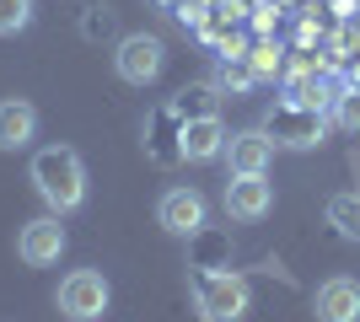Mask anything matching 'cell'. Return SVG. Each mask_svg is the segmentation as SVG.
Segmentation results:
<instances>
[{"label": "cell", "instance_id": "cell-1", "mask_svg": "<svg viewBox=\"0 0 360 322\" xmlns=\"http://www.w3.org/2000/svg\"><path fill=\"white\" fill-rule=\"evenodd\" d=\"M32 188L54 215H75L86 204V161L70 145H44L32 156Z\"/></svg>", "mask_w": 360, "mask_h": 322}, {"label": "cell", "instance_id": "cell-2", "mask_svg": "<svg viewBox=\"0 0 360 322\" xmlns=\"http://www.w3.org/2000/svg\"><path fill=\"white\" fill-rule=\"evenodd\" d=\"M264 135L274 140V145H285V151H312V145H323V135H328V113H317V107H301V102H274L269 119H264Z\"/></svg>", "mask_w": 360, "mask_h": 322}, {"label": "cell", "instance_id": "cell-3", "mask_svg": "<svg viewBox=\"0 0 360 322\" xmlns=\"http://www.w3.org/2000/svg\"><path fill=\"white\" fill-rule=\"evenodd\" d=\"M108 301H113V290H108V279L97 274V269H70V274L60 279V290H54V307L70 322L108 317Z\"/></svg>", "mask_w": 360, "mask_h": 322}, {"label": "cell", "instance_id": "cell-4", "mask_svg": "<svg viewBox=\"0 0 360 322\" xmlns=\"http://www.w3.org/2000/svg\"><path fill=\"white\" fill-rule=\"evenodd\" d=\"M162 65H167V43L156 32H129V38H119V48H113V70H119V81H129V86H150V81L162 76Z\"/></svg>", "mask_w": 360, "mask_h": 322}, {"label": "cell", "instance_id": "cell-5", "mask_svg": "<svg viewBox=\"0 0 360 322\" xmlns=\"http://www.w3.org/2000/svg\"><path fill=\"white\" fill-rule=\"evenodd\" d=\"M226 215L231 220H264L274 210V183L269 172H231L226 177V194H221Z\"/></svg>", "mask_w": 360, "mask_h": 322}, {"label": "cell", "instance_id": "cell-6", "mask_svg": "<svg viewBox=\"0 0 360 322\" xmlns=\"http://www.w3.org/2000/svg\"><path fill=\"white\" fill-rule=\"evenodd\" d=\"M16 258L27 263V269H49V263H60L65 258V226H60V215L49 210V215H38V220H27V226L16 231Z\"/></svg>", "mask_w": 360, "mask_h": 322}, {"label": "cell", "instance_id": "cell-7", "mask_svg": "<svg viewBox=\"0 0 360 322\" xmlns=\"http://www.w3.org/2000/svg\"><path fill=\"white\" fill-rule=\"evenodd\" d=\"M156 220H162V231H172V236H199L205 220H210V204H205L199 188H167L162 204H156Z\"/></svg>", "mask_w": 360, "mask_h": 322}, {"label": "cell", "instance_id": "cell-8", "mask_svg": "<svg viewBox=\"0 0 360 322\" xmlns=\"http://www.w3.org/2000/svg\"><path fill=\"white\" fill-rule=\"evenodd\" d=\"M199 307L210 311L215 322H242L248 311H253V290H248L242 274H210L205 290H199Z\"/></svg>", "mask_w": 360, "mask_h": 322}, {"label": "cell", "instance_id": "cell-9", "mask_svg": "<svg viewBox=\"0 0 360 322\" xmlns=\"http://www.w3.org/2000/svg\"><path fill=\"white\" fill-rule=\"evenodd\" d=\"M178 151H183V161H215V156L226 151V123H221V113H194V119H183Z\"/></svg>", "mask_w": 360, "mask_h": 322}, {"label": "cell", "instance_id": "cell-10", "mask_svg": "<svg viewBox=\"0 0 360 322\" xmlns=\"http://www.w3.org/2000/svg\"><path fill=\"white\" fill-rule=\"evenodd\" d=\"M312 311H317V322H360V279H349V274L323 279L312 295Z\"/></svg>", "mask_w": 360, "mask_h": 322}, {"label": "cell", "instance_id": "cell-11", "mask_svg": "<svg viewBox=\"0 0 360 322\" xmlns=\"http://www.w3.org/2000/svg\"><path fill=\"white\" fill-rule=\"evenodd\" d=\"M226 167L231 172H269L274 161V140L264 129H242V135H226Z\"/></svg>", "mask_w": 360, "mask_h": 322}, {"label": "cell", "instance_id": "cell-12", "mask_svg": "<svg viewBox=\"0 0 360 322\" xmlns=\"http://www.w3.org/2000/svg\"><path fill=\"white\" fill-rule=\"evenodd\" d=\"M38 140V107L27 97H6L0 102V151H27Z\"/></svg>", "mask_w": 360, "mask_h": 322}, {"label": "cell", "instance_id": "cell-13", "mask_svg": "<svg viewBox=\"0 0 360 322\" xmlns=\"http://www.w3.org/2000/svg\"><path fill=\"white\" fill-rule=\"evenodd\" d=\"M215 86H221V92H231V97L253 92V86H258V76H253V65H248V54H226V60H221V70H215Z\"/></svg>", "mask_w": 360, "mask_h": 322}, {"label": "cell", "instance_id": "cell-14", "mask_svg": "<svg viewBox=\"0 0 360 322\" xmlns=\"http://www.w3.org/2000/svg\"><path fill=\"white\" fill-rule=\"evenodd\" d=\"M328 226H339V236L360 242V194H333L328 199Z\"/></svg>", "mask_w": 360, "mask_h": 322}, {"label": "cell", "instance_id": "cell-15", "mask_svg": "<svg viewBox=\"0 0 360 322\" xmlns=\"http://www.w3.org/2000/svg\"><path fill=\"white\" fill-rule=\"evenodd\" d=\"M328 113H333V123H345V129H360V76L339 86V97H333Z\"/></svg>", "mask_w": 360, "mask_h": 322}, {"label": "cell", "instance_id": "cell-16", "mask_svg": "<svg viewBox=\"0 0 360 322\" xmlns=\"http://www.w3.org/2000/svg\"><path fill=\"white\" fill-rule=\"evenodd\" d=\"M248 65H253V76L258 81H274V76H285V54H280V43L274 38H264V43L248 54Z\"/></svg>", "mask_w": 360, "mask_h": 322}, {"label": "cell", "instance_id": "cell-17", "mask_svg": "<svg viewBox=\"0 0 360 322\" xmlns=\"http://www.w3.org/2000/svg\"><path fill=\"white\" fill-rule=\"evenodd\" d=\"M38 0H0V38H16V32L32 22Z\"/></svg>", "mask_w": 360, "mask_h": 322}, {"label": "cell", "instance_id": "cell-18", "mask_svg": "<svg viewBox=\"0 0 360 322\" xmlns=\"http://www.w3.org/2000/svg\"><path fill=\"white\" fill-rule=\"evenodd\" d=\"M274 16H280V6H258L253 27H258V32H269V27H274Z\"/></svg>", "mask_w": 360, "mask_h": 322}, {"label": "cell", "instance_id": "cell-19", "mask_svg": "<svg viewBox=\"0 0 360 322\" xmlns=\"http://www.w3.org/2000/svg\"><path fill=\"white\" fill-rule=\"evenodd\" d=\"M355 76H360V70H355Z\"/></svg>", "mask_w": 360, "mask_h": 322}]
</instances>
